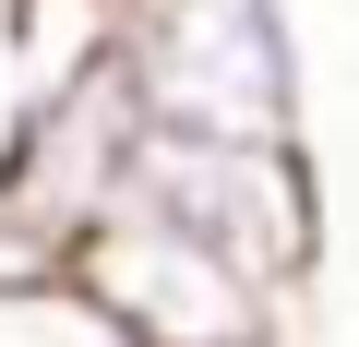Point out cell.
<instances>
[{
    "label": "cell",
    "instance_id": "6da1fadb",
    "mask_svg": "<svg viewBox=\"0 0 359 347\" xmlns=\"http://www.w3.org/2000/svg\"><path fill=\"white\" fill-rule=\"evenodd\" d=\"M120 72L180 132L311 144V60L287 0H120Z\"/></svg>",
    "mask_w": 359,
    "mask_h": 347
},
{
    "label": "cell",
    "instance_id": "7a4b0ae2",
    "mask_svg": "<svg viewBox=\"0 0 359 347\" xmlns=\"http://www.w3.org/2000/svg\"><path fill=\"white\" fill-rule=\"evenodd\" d=\"M132 204L168 216V228H192L204 252H228L240 275H264L287 299L323 275V240H335L311 144H252V132H180V120H156L144 168H132Z\"/></svg>",
    "mask_w": 359,
    "mask_h": 347
},
{
    "label": "cell",
    "instance_id": "3957f363",
    "mask_svg": "<svg viewBox=\"0 0 359 347\" xmlns=\"http://www.w3.org/2000/svg\"><path fill=\"white\" fill-rule=\"evenodd\" d=\"M84 299H108L144 347H287V287L240 275L228 252H204L192 228H168L144 204H120L84 252H72Z\"/></svg>",
    "mask_w": 359,
    "mask_h": 347
},
{
    "label": "cell",
    "instance_id": "277c9868",
    "mask_svg": "<svg viewBox=\"0 0 359 347\" xmlns=\"http://www.w3.org/2000/svg\"><path fill=\"white\" fill-rule=\"evenodd\" d=\"M0 347H144L84 275H0Z\"/></svg>",
    "mask_w": 359,
    "mask_h": 347
},
{
    "label": "cell",
    "instance_id": "5b68a950",
    "mask_svg": "<svg viewBox=\"0 0 359 347\" xmlns=\"http://www.w3.org/2000/svg\"><path fill=\"white\" fill-rule=\"evenodd\" d=\"M13 108H25V84H13V0H0V144H13Z\"/></svg>",
    "mask_w": 359,
    "mask_h": 347
}]
</instances>
